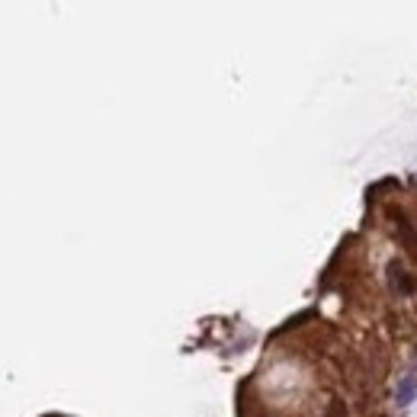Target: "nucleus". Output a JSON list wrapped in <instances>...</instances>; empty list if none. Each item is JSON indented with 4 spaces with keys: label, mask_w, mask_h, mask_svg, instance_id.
<instances>
[{
    "label": "nucleus",
    "mask_w": 417,
    "mask_h": 417,
    "mask_svg": "<svg viewBox=\"0 0 417 417\" xmlns=\"http://www.w3.org/2000/svg\"><path fill=\"white\" fill-rule=\"evenodd\" d=\"M388 279H391V289H395V292L408 295L411 289H414V279L408 276V269H404L401 263H388Z\"/></svg>",
    "instance_id": "1"
},
{
    "label": "nucleus",
    "mask_w": 417,
    "mask_h": 417,
    "mask_svg": "<svg viewBox=\"0 0 417 417\" xmlns=\"http://www.w3.org/2000/svg\"><path fill=\"white\" fill-rule=\"evenodd\" d=\"M417 395V376H404L398 385V404H411Z\"/></svg>",
    "instance_id": "2"
}]
</instances>
